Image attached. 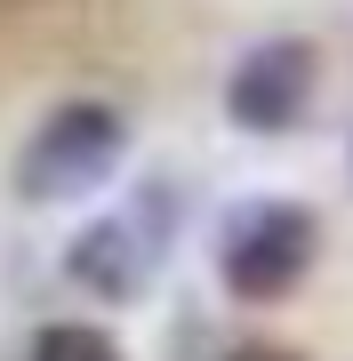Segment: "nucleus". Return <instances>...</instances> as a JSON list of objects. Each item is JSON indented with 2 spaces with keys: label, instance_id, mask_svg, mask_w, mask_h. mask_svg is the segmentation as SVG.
Here are the masks:
<instances>
[{
  "label": "nucleus",
  "instance_id": "nucleus-4",
  "mask_svg": "<svg viewBox=\"0 0 353 361\" xmlns=\"http://www.w3.org/2000/svg\"><path fill=\"white\" fill-rule=\"evenodd\" d=\"M314 80H321L314 40L273 32V40H257V49L233 65V80H225V113H233V129H249V137H281V129L305 121Z\"/></svg>",
  "mask_w": 353,
  "mask_h": 361
},
{
  "label": "nucleus",
  "instance_id": "nucleus-6",
  "mask_svg": "<svg viewBox=\"0 0 353 361\" xmlns=\"http://www.w3.org/2000/svg\"><path fill=\"white\" fill-rule=\"evenodd\" d=\"M217 361H305V353H289V345H265V337H249V345H225Z\"/></svg>",
  "mask_w": 353,
  "mask_h": 361
},
{
  "label": "nucleus",
  "instance_id": "nucleus-3",
  "mask_svg": "<svg viewBox=\"0 0 353 361\" xmlns=\"http://www.w3.org/2000/svg\"><path fill=\"white\" fill-rule=\"evenodd\" d=\"M169 241H177L169 193H137V201H120V209H105V217H89L73 233L65 273L89 297H105V305H137L161 281V265H169Z\"/></svg>",
  "mask_w": 353,
  "mask_h": 361
},
{
  "label": "nucleus",
  "instance_id": "nucleus-2",
  "mask_svg": "<svg viewBox=\"0 0 353 361\" xmlns=\"http://www.w3.org/2000/svg\"><path fill=\"white\" fill-rule=\"evenodd\" d=\"M321 257V225L305 201H241L217 241V281L241 305H281Z\"/></svg>",
  "mask_w": 353,
  "mask_h": 361
},
{
  "label": "nucleus",
  "instance_id": "nucleus-1",
  "mask_svg": "<svg viewBox=\"0 0 353 361\" xmlns=\"http://www.w3.org/2000/svg\"><path fill=\"white\" fill-rule=\"evenodd\" d=\"M120 153H129V121H120L105 97H73V104H56V113L16 145L8 185H16V201H32V209H73V201H89L120 169Z\"/></svg>",
  "mask_w": 353,
  "mask_h": 361
},
{
  "label": "nucleus",
  "instance_id": "nucleus-5",
  "mask_svg": "<svg viewBox=\"0 0 353 361\" xmlns=\"http://www.w3.org/2000/svg\"><path fill=\"white\" fill-rule=\"evenodd\" d=\"M32 361H120V345L89 322H49L32 337Z\"/></svg>",
  "mask_w": 353,
  "mask_h": 361
}]
</instances>
